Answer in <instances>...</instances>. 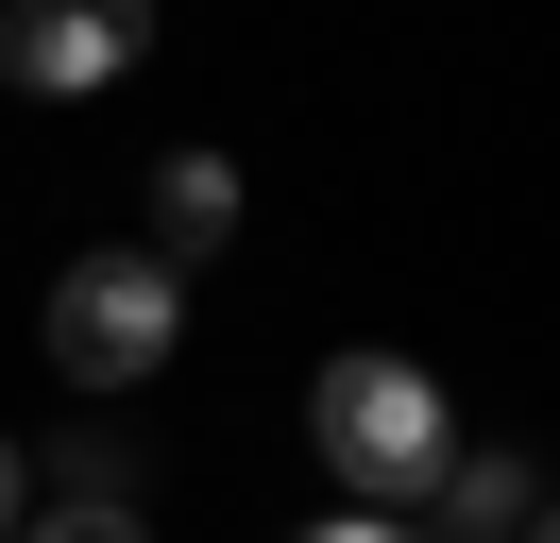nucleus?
Instances as JSON below:
<instances>
[{
	"instance_id": "obj_1",
	"label": "nucleus",
	"mask_w": 560,
	"mask_h": 543,
	"mask_svg": "<svg viewBox=\"0 0 560 543\" xmlns=\"http://www.w3.org/2000/svg\"><path fill=\"white\" fill-rule=\"evenodd\" d=\"M306 441H323V475H340L357 509H408V493L458 475V407L424 391L408 357H323L306 373Z\"/></svg>"
},
{
	"instance_id": "obj_2",
	"label": "nucleus",
	"mask_w": 560,
	"mask_h": 543,
	"mask_svg": "<svg viewBox=\"0 0 560 543\" xmlns=\"http://www.w3.org/2000/svg\"><path fill=\"white\" fill-rule=\"evenodd\" d=\"M171 339H187V272H153V255H69L51 272V373L69 391H153Z\"/></svg>"
},
{
	"instance_id": "obj_3",
	"label": "nucleus",
	"mask_w": 560,
	"mask_h": 543,
	"mask_svg": "<svg viewBox=\"0 0 560 543\" xmlns=\"http://www.w3.org/2000/svg\"><path fill=\"white\" fill-rule=\"evenodd\" d=\"M153 51V0H18L0 18V68L35 102H85V85H119V68Z\"/></svg>"
},
{
	"instance_id": "obj_4",
	"label": "nucleus",
	"mask_w": 560,
	"mask_h": 543,
	"mask_svg": "<svg viewBox=\"0 0 560 543\" xmlns=\"http://www.w3.org/2000/svg\"><path fill=\"white\" fill-rule=\"evenodd\" d=\"M221 238H238V170H221V153H171V170H153V272H205Z\"/></svg>"
},
{
	"instance_id": "obj_5",
	"label": "nucleus",
	"mask_w": 560,
	"mask_h": 543,
	"mask_svg": "<svg viewBox=\"0 0 560 543\" xmlns=\"http://www.w3.org/2000/svg\"><path fill=\"white\" fill-rule=\"evenodd\" d=\"M442 493H458V527H476V543H544V493H526L510 459H476V475H442Z\"/></svg>"
},
{
	"instance_id": "obj_6",
	"label": "nucleus",
	"mask_w": 560,
	"mask_h": 543,
	"mask_svg": "<svg viewBox=\"0 0 560 543\" xmlns=\"http://www.w3.org/2000/svg\"><path fill=\"white\" fill-rule=\"evenodd\" d=\"M18 543H153V527H137V509H119V493H69V509H51V527H18Z\"/></svg>"
},
{
	"instance_id": "obj_7",
	"label": "nucleus",
	"mask_w": 560,
	"mask_h": 543,
	"mask_svg": "<svg viewBox=\"0 0 560 543\" xmlns=\"http://www.w3.org/2000/svg\"><path fill=\"white\" fill-rule=\"evenodd\" d=\"M18 527H35V475H18V441H0V543H18Z\"/></svg>"
},
{
	"instance_id": "obj_8",
	"label": "nucleus",
	"mask_w": 560,
	"mask_h": 543,
	"mask_svg": "<svg viewBox=\"0 0 560 543\" xmlns=\"http://www.w3.org/2000/svg\"><path fill=\"white\" fill-rule=\"evenodd\" d=\"M306 543H408V527H390V509H340V527H306Z\"/></svg>"
}]
</instances>
